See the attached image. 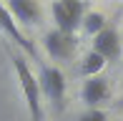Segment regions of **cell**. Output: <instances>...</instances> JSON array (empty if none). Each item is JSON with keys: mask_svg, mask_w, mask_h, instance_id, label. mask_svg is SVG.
I'll use <instances>...</instances> for the list:
<instances>
[{"mask_svg": "<svg viewBox=\"0 0 123 121\" xmlns=\"http://www.w3.org/2000/svg\"><path fill=\"white\" fill-rule=\"evenodd\" d=\"M80 96H83V103H88L91 108H96L98 103L108 101V96H111L108 78H105V76H91V78L83 83Z\"/></svg>", "mask_w": 123, "mask_h": 121, "instance_id": "cell-6", "label": "cell"}, {"mask_svg": "<svg viewBox=\"0 0 123 121\" xmlns=\"http://www.w3.org/2000/svg\"><path fill=\"white\" fill-rule=\"evenodd\" d=\"M78 121H108V116H105V111H100V108H88L86 114H80Z\"/></svg>", "mask_w": 123, "mask_h": 121, "instance_id": "cell-11", "label": "cell"}, {"mask_svg": "<svg viewBox=\"0 0 123 121\" xmlns=\"http://www.w3.org/2000/svg\"><path fill=\"white\" fill-rule=\"evenodd\" d=\"M80 25H83V30L93 38L96 33H100V30L105 28V15L103 13H86L83 20H80Z\"/></svg>", "mask_w": 123, "mask_h": 121, "instance_id": "cell-10", "label": "cell"}, {"mask_svg": "<svg viewBox=\"0 0 123 121\" xmlns=\"http://www.w3.org/2000/svg\"><path fill=\"white\" fill-rule=\"evenodd\" d=\"M38 86H40L43 96L55 103V108L63 106V98H65V76H63L60 68H55V66H43L40 73H38Z\"/></svg>", "mask_w": 123, "mask_h": 121, "instance_id": "cell-3", "label": "cell"}, {"mask_svg": "<svg viewBox=\"0 0 123 121\" xmlns=\"http://www.w3.org/2000/svg\"><path fill=\"white\" fill-rule=\"evenodd\" d=\"M75 43H78V40H75L73 33H63V30H58V28L48 30L45 38H43V46H45L48 56L55 58V60H68V58H73Z\"/></svg>", "mask_w": 123, "mask_h": 121, "instance_id": "cell-4", "label": "cell"}, {"mask_svg": "<svg viewBox=\"0 0 123 121\" xmlns=\"http://www.w3.org/2000/svg\"><path fill=\"white\" fill-rule=\"evenodd\" d=\"M91 51L98 53V56H103L105 60L118 58V53H121V38H118V33L105 25L100 33L93 35V48H91Z\"/></svg>", "mask_w": 123, "mask_h": 121, "instance_id": "cell-5", "label": "cell"}, {"mask_svg": "<svg viewBox=\"0 0 123 121\" xmlns=\"http://www.w3.org/2000/svg\"><path fill=\"white\" fill-rule=\"evenodd\" d=\"M8 13L13 15L15 23H23V25H35L38 18H40V5L35 0H8L5 3Z\"/></svg>", "mask_w": 123, "mask_h": 121, "instance_id": "cell-7", "label": "cell"}, {"mask_svg": "<svg viewBox=\"0 0 123 121\" xmlns=\"http://www.w3.org/2000/svg\"><path fill=\"white\" fill-rule=\"evenodd\" d=\"M108 63V60H105L103 56H98V53H88L86 58H83V66H80V73L83 76H88V78H91V76H100V71H103V66Z\"/></svg>", "mask_w": 123, "mask_h": 121, "instance_id": "cell-9", "label": "cell"}, {"mask_svg": "<svg viewBox=\"0 0 123 121\" xmlns=\"http://www.w3.org/2000/svg\"><path fill=\"white\" fill-rule=\"evenodd\" d=\"M10 63L15 68V76H18V83H20V91H23V98L28 103V111H30V121H43V93H40V86H38V76L30 71L28 60L20 56V53H10Z\"/></svg>", "mask_w": 123, "mask_h": 121, "instance_id": "cell-1", "label": "cell"}, {"mask_svg": "<svg viewBox=\"0 0 123 121\" xmlns=\"http://www.w3.org/2000/svg\"><path fill=\"white\" fill-rule=\"evenodd\" d=\"M0 33L3 35H8L13 43H18L20 48L28 53V56H35V48H33V43L28 40V38L20 33V28H18V23L13 20V15L8 13V8H5L3 3H0Z\"/></svg>", "mask_w": 123, "mask_h": 121, "instance_id": "cell-8", "label": "cell"}, {"mask_svg": "<svg viewBox=\"0 0 123 121\" xmlns=\"http://www.w3.org/2000/svg\"><path fill=\"white\" fill-rule=\"evenodd\" d=\"M50 13H53L55 20V28L63 30V33H73L80 28V20H83V0H55L50 5Z\"/></svg>", "mask_w": 123, "mask_h": 121, "instance_id": "cell-2", "label": "cell"}]
</instances>
